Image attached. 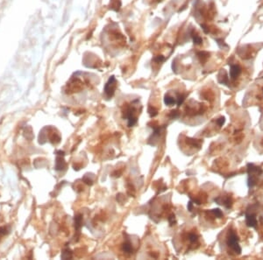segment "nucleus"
Listing matches in <instances>:
<instances>
[{
	"mask_svg": "<svg viewBox=\"0 0 263 260\" xmlns=\"http://www.w3.org/2000/svg\"><path fill=\"white\" fill-rule=\"evenodd\" d=\"M168 221H169V223H170V225H173L175 223V216H169L168 217Z\"/></svg>",
	"mask_w": 263,
	"mask_h": 260,
	"instance_id": "obj_18",
	"label": "nucleus"
},
{
	"mask_svg": "<svg viewBox=\"0 0 263 260\" xmlns=\"http://www.w3.org/2000/svg\"><path fill=\"white\" fill-rule=\"evenodd\" d=\"M193 40H194V42H195L196 44H197V45H200V44H202V42H203L202 39H201L198 35L193 36Z\"/></svg>",
	"mask_w": 263,
	"mask_h": 260,
	"instance_id": "obj_14",
	"label": "nucleus"
},
{
	"mask_svg": "<svg viewBox=\"0 0 263 260\" xmlns=\"http://www.w3.org/2000/svg\"><path fill=\"white\" fill-rule=\"evenodd\" d=\"M211 213L213 214L216 217H221V216H223L222 211H221L220 210H218V209H216V210H211Z\"/></svg>",
	"mask_w": 263,
	"mask_h": 260,
	"instance_id": "obj_11",
	"label": "nucleus"
},
{
	"mask_svg": "<svg viewBox=\"0 0 263 260\" xmlns=\"http://www.w3.org/2000/svg\"><path fill=\"white\" fill-rule=\"evenodd\" d=\"M183 101H184V96L180 95V96H178V98H177V105L180 106L181 103L183 102Z\"/></svg>",
	"mask_w": 263,
	"mask_h": 260,
	"instance_id": "obj_15",
	"label": "nucleus"
},
{
	"mask_svg": "<svg viewBox=\"0 0 263 260\" xmlns=\"http://www.w3.org/2000/svg\"><path fill=\"white\" fill-rule=\"evenodd\" d=\"M240 72H241V69H240V67H238V66H237V65H233V66H231L230 70L231 77L232 79L236 78V77L238 76V75L240 74Z\"/></svg>",
	"mask_w": 263,
	"mask_h": 260,
	"instance_id": "obj_5",
	"label": "nucleus"
},
{
	"mask_svg": "<svg viewBox=\"0 0 263 260\" xmlns=\"http://www.w3.org/2000/svg\"><path fill=\"white\" fill-rule=\"evenodd\" d=\"M66 164L65 162H64V160L63 159H62L61 157H58L57 159H56V165H55V169L56 170H62L63 168L65 167Z\"/></svg>",
	"mask_w": 263,
	"mask_h": 260,
	"instance_id": "obj_7",
	"label": "nucleus"
},
{
	"mask_svg": "<svg viewBox=\"0 0 263 260\" xmlns=\"http://www.w3.org/2000/svg\"><path fill=\"white\" fill-rule=\"evenodd\" d=\"M248 173H249V180L248 185L249 187H254L257 182V176L262 174V170L258 167H255L253 164H248Z\"/></svg>",
	"mask_w": 263,
	"mask_h": 260,
	"instance_id": "obj_1",
	"label": "nucleus"
},
{
	"mask_svg": "<svg viewBox=\"0 0 263 260\" xmlns=\"http://www.w3.org/2000/svg\"><path fill=\"white\" fill-rule=\"evenodd\" d=\"M148 112H149V114H150V116L151 117H155L157 114V110L154 107H152V106H149V109H148Z\"/></svg>",
	"mask_w": 263,
	"mask_h": 260,
	"instance_id": "obj_12",
	"label": "nucleus"
},
{
	"mask_svg": "<svg viewBox=\"0 0 263 260\" xmlns=\"http://www.w3.org/2000/svg\"><path fill=\"white\" fill-rule=\"evenodd\" d=\"M225 118H220L219 119H218L217 120V123H218V125L219 126H222L224 124H225Z\"/></svg>",
	"mask_w": 263,
	"mask_h": 260,
	"instance_id": "obj_17",
	"label": "nucleus"
},
{
	"mask_svg": "<svg viewBox=\"0 0 263 260\" xmlns=\"http://www.w3.org/2000/svg\"><path fill=\"white\" fill-rule=\"evenodd\" d=\"M188 208H189V211L192 210V202H191V201H189V204H188Z\"/></svg>",
	"mask_w": 263,
	"mask_h": 260,
	"instance_id": "obj_19",
	"label": "nucleus"
},
{
	"mask_svg": "<svg viewBox=\"0 0 263 260\" xmlns=\"http://www.w3.org/2000/svg\"><path fill=\"white\" fill-rule=\"evenodd\" d=\"M227 244L228 246L231 248L236 253L241 252V248L238 244V237L233 231H231L229 236L227 238Z\"/></svg>",
	"mask_w": 263,
	"mask_h": 260,
	"instance_id": "obj_2",
	"label": "nucleus"
},
{
	"mask_svg": "<svg viewBox=\"0 0 263 260\" xmlns=\"http://www.w3.org/2000/svg\"><path fill=\"white\" fill-rule=\"evenodd\" d=\"M123 250L124 252H127V253H131L132 252V248L131 243L129 242H126L123 244Z\"/></svg>",
	"mask_w": 263,
	"mask_h": 260,
	"instance_id": "obj_10",
	"label": "nucleus"
},
{
	"mask_svg": "<svg viewBox=\"0 0 263 260\" xmlns=\"http://www.w3.org/2000/svg\"><path fill=\"white\" fill-rule=\"evenodd\" d=\"M116 86H117V82L114 76H111L107 82V83L105 86V93L106 94L107 96L111 97L114 95V92L116 90Z\"/></svg>",
	"mask_w": 263,
	"mask_h": 260,
	"instance_id": "obj_3",
	"label": "nucleus"
},
{
	"mask_svg": "<svg viewBox=\"0 0 263 260\" xmlns=\"http://www.w3.org/2000/svg\"><path fill=\"white\" fill-rule=\"evenodd\" d=\"M121 7V1L120 0H111L110 2V8L115 11H118Z\"/></svg>",
	"mask_w": 263,
	"mask_h": 260,
	"instance_id": "obj_6",
	"label": "nucleus"
},
{
	"mask_svg": "<svg viewBox=\"0 0 263 260\" xmlns=\"http://www.w3.org/2000/svg\"><path fill=\"white\" fill-rule=\"evenodd\" d=\"M164 102H165V104L171 106V105H174V104H175L176 102H175V100L173 97H171V96H165V98H164Z\"/></svg>",
	"mask_w": 263,
	"mask_h": 260,
	"instance_id": "obj_8",
	"label": "nucleus"
},
{
	"mask_svg": "<svg viewBox=\"0 0 263 260\" xmlns=\"http://www.w3.org/2000/svg\"><path fill=\"white\" fill-rule=\"evenodd\" d=\"M75 229L78 230L82 226V216H78L75 218Z\"/></svg>",
	"mask_w": 263,
	"mask_h": 260,
	"instance_id": "obj_9",
	"label": "nucleus"
},
{
	"mask_svg": "<svg viewBox=\"0 0 263 260\" xmlns=\"http://www.w3.org/2000/svg\"><path fill=\"white\" fill-rule=\"evenodd\" d=\"M155 60L156 61L157 63H161V62H162L163 60H164V57L162 56V55H160V56H157L156 58L155 59Z\"/></svg>",
	"mask_w": 263,
	"mask_h": 260,
	"instance_id": "obj_16",
	"label": "nucleus"
},
{
	"mask_svg": "<svg viewBox=\"0 0 263 260\" xmlns=\"http://www.w3.org/2000/svg\"><path fill=\"white\" fill-rule=\"evenodd\" d=\"M189 240L191 242V243H195L197 241V236L195 235V234H189Z\"/></svg>",
	"mask_w": 263,
	"mask_h": 260,
	"instance_id": "obj_13",
	"label": "nucleus"
},
{
	"mask_svg": "<svg viewBox=\"0 0 263 260\" xmlns=\"http://www.w3.org/2000/svg\"><path fill=\"white\" fill-rule=\"evenodd\" d=\"M246 221H247V224L249 227H253V228L257 227V220H256L255 215L247 214L246 215Z\"/></svg>",
	"mask_w": 263,
	"mask_h": 260,
	"instance_id": "obj_4",
	"label": "nucleus"
}]
</instances>
